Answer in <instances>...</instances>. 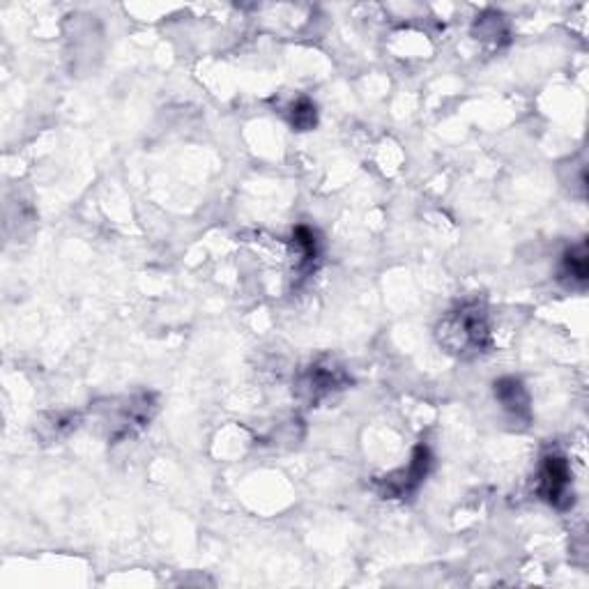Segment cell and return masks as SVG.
Listing matches in <instances>:
<instances>
[{
	"label": "cell",
	"instance_id": "obj_1",
	"mask_svg": "<svg viewBox=\"0 0 589 589\" xmlns=\"http://www.w3.org/2000/svg\"><path fill=\"white\" fill-rule=\"evenodd\" d=\"M435 339L442 350L458 359H474L491 348V318L484 302L468 300L456 304L440 318L435 327Z\"/></svg>",
	"mask_w": 589,
	"mask_h": 589
},
{
	"label": "cell",
	"instance_id": "obj_2",
	"mask_svg": "<svg viewBox=\"0 0 589 589\" xmlns=\"http://www.w3.org/2000/svg\"><path fill=\"white\" fill-rule=\"evenodd\" d=\"M350 385V376L343 366L336 362H313L300 373L295 385V394L307 403H320L330 399L336 392L346 389Z\"/></svg>",
	"mask_w": 589,
	"mask_h": 589
},
{
	"label": "cell",
	"instance_id": "obj_3",
	"mask_svg": "<svg viewBox=\"0 0 589 589\" xmlns=\"http://www.w3.org/2000/svg\"><path fill=\"white\" fill-rule=\"evenodd\" d=\"M539 495L550 507L566 511L573 507L576 493H573V472L571 465L562 454H546L539 468Z\"/></svg>",
	"mask_w": 589,
	"mask_h": 589
},
{
	"label": "cell",
	"instance_id": "obj_4",
	"mask_svg": "<svg viewBox=\"0 0 589 589\" xmlns=\"http://www.w3.org/2000/svg\"><path fill=\"white\" fill-rule=\"evenodd\" d=\"M433 456L431 449L426 445H417L412 451V458L408 468H401L399 472L387 474V477L378 479V491L382 497H389V500H403V497H410L417 491L419 486L424 484L428 470H431Z\"/></svg>",
	"mask_w": 589,
	"mask_h": 589
},
{
	"label": "cell",
	"instance_id": "obj_5",
	"mask_svg": "<svg viewBox=\"0 0 589 589\" xmlns=\"http://www.w3.org/2000/svg\"><path fill=\"white\" fill-rule=\"evenodd\" d=\"M495 399L500 401L502 410L514 419V422L527 424L532 419V401L523 382L518 378H500L495 380Z\"/></svg>",
	"mask_w": 589,
	"mask_h": 589
},
{
	"label": "cell",
	"instance_id": "obj_6",
	"mask_svg": "<svg viewBox=\"0 0 589 589\" xmlns=\"http://www.w3.org/2000/svg\"><path fill=\"white\" fill-rule=\"evenodd\" d=\"M589 277V254L587 242H578L564 251L560 265V279L571 288H583Z\"/></svg>",
	"mask_w": 589,
	"mask_h": 589
},
{
	"label": "cell",
	"instance_id": "obj_7",
	"mask_svg": "<svg viewBox=\"0 0 589 589\" xmlns=\"http://www.w3.org/2000/svg\"><path fill=\"white\" fill-rule=\"evenodd\" d=\"M293 247L297 251V270L300 272H311L313 265H316L318 260V240H316V233L311 231L307 226H297L295 233H293Z\"/></svg>",
	"mask_w": 589,
	"mask_h": 589
},
{
	"label": "cell",
	"instance_id": "obj_8",
	"mask_svg": "<svg viewBox=\"0 0 589 589\" xmlns=\"http://www.w3.org/2000/svg\"><path fill=\"white\" fill-rule=\"evenodd\" d=\"M290 125H293L295 132H311L318 125L316 104L309 97H300L290 106Z\"/></svg>",
	"mask_w": 589,
	"mask_h": 589
},
{
	"label": "cell",
	"instance_id": "obj_9",
	"mask_svg": "<svg viewBox=\"0 0 589 589\" xmlns=\"http://www.w3.org/2000/svg\"><path fill=\"white\" fill-rule=\"evenodd\" d=\"M474 35H477V40H484V42H497L502 40V37H507V26H504L502 14L497 12L481 14V17L474 21Z\"/></svg>",
	"mask_w": 589,
	"mask_h": 589
}]
</instances>
